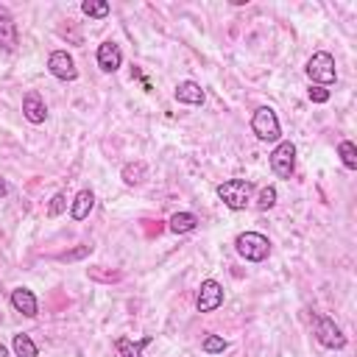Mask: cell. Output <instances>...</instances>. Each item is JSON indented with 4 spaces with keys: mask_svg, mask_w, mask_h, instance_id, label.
Wrapping results in <instances>:
<instances>
[{
    "mask_svg": "<svg viewBox=\"0 0 357 357\" xmlns=\"http://www.w3.org/2000/svg\"><path fill=\"white\" fill-rule=\"evenodd\" d=\"M304 73H307V78H310L315 86H329V84H335V78H337L335 56L326 53V50L312 53L310 61H307V67H304Z\"/></svg>",
    "mask_w": 357,
    "mask_h": 357,
    "instance_id": "1",
    "label": "cell"
},
{
    "mask_svg": "<svg viewBox=\"0 0 357 357\" xmlns=\"http://www.w3.org/2000/svg\"><path fill=\"white\" fill-rule=\"evenodd\" d=\"M234 248L245 262H262L271 254V240L259 231H243L234 237Z\"/></svg>",
    "mask_w": 357,
    "mask_h": 357,
    "instance_id": "2",
    "label": "cell"
},
{
    "mask_svg": "<svg viewBox=\"0 0 357 357\" xmlns=\"http://www.w3.org/2000/svg\"><path fill=\"white\" fill-rule=\"evenodd\" d=\"M218 198H220L229 209L240 212V209H245L248 201H251V184H248L245 178H226V181L218 184Z\"/></svg>",
    "mask_w": 357,
    "mask_h": 357,
    "instance_id": "3",
    "label": "cell"
},
{
    "mask_svg": "<svg viewBox=\"0 0 357 357\" xmlns=\"http://www.w3.org/2000/svg\"><path fill=\"white\" fill-rule=\"evenodd\" d=\"M251 131L257 134L259 142H279L282 137V128H279V117L271 106H259L254 114H251Z\"/></svg>",
    "mask_w": 357,
    "mask_h": 357,
    "instance_id": "4",
    "label": "cell"
},
{
    "mask_svg": "<svg viewBox=\"0 0 357 357\" xmlns=\"http://www.w3.org/2000/svg\"><path fill=\"white\" fill-rule=\"evenodd\" d=\"M271 170L279 178H290L296 170V145L290 139H279L276 148L271 151Z\"/></svg>",
    "mask_w": 357,
    "mask_h": 357,
    "instance_id": "5",
    "label": "cell"
},
{
    "mask_svg": "<svg viewBox=\"0 0 357 357\" xmlns=\"http://www.w3.org/2000/svg\"><path fill=\"white\" fill-rule=\"evenodd\" d=\"M312 321H315V337L321 346H326V349H343L346 346L343 329L329 315H312Z\"/></svg>",
    "mask_w": 357,
    "mask_h": 357,
    "instance_id": "6",
    "label": "cell"
},
{
    "mask_svg": "<svg viewBox=\"0 0 357 357\" xmlns=\"http://www.w3.org/2000/svg\"><path fill=\"white\" fill-rule=\"evenodd\" d=\"M220 304H223V284L218 279H204L198 287V298H195L198 312H215Z\"/></svg>",
    "mask_w": 357,
    "mask_h": 357,
    "instance_id": "7",
    "label": "cell"
},
{
    "mask_svg": "<svg viewBox=\"0 0 357 357\" xmlns=\"http://www.w3.org/2000/svg\"><path fill=\"white\" fill-rule=\"evenodd\" d=\"M47 73L59 81H75L78 78V67L67 50H53L47 56Z\"/></svg>",
    "mask_w": 357,
    "mask_h": 357,
    "instance_id": "8",
    "label": "cell"
},
{
    "mask_svg": "<svg viewBox=\"0 0 357 357\" xmlns=\"http://www.w3.org/2000/svg\"><path fill=\"white\" fill-rule=\"evenodd\" d=\"M20 45V33H17V22L11 17V11L6 6H0V47L6 53H14Z\"/></svg>",
    "mask_w": 357,
    "mask_h": 357,
    "instance_id": "9",
    "label": "cell"
},
{
    "mask_svg": "<svg viewBox=\"0 0 357 357\" xmlns=\"http://www.w3.org/2000/svg\"><path fill=\"white\" fill-rule=\"evenodd\" d=\"M22 117H25L28 123H33V126L45 123L47 106H45V100H42V95H39L36 89H31V92L22 95Z\"/></svg>",
    "mask_w": 357,
    "mask_h": 357,
    "instance_id": "10",
    "label": "cell"
},
{
    "mask_svg": "<svg viewBox=\"0 0 357 357\" xmlns=\"http://www.w3.org/2000/svg\"><path fill=\"white\" fill-rule=\"evenodd\" d=\"M95 59H98V67H100L103 73H114V70H120V64H123V50H120V45H114V42H100Z\"/></svg>",
    "mask_w": 357,
    "mask_h": 357,
    "instance_id": "11",
    "label": "cell"
},
{
    "mask_svg": "<svg viewBox=\"0 0 357 357\" xmlns=\"http://www.w3.org/2000/svg\"><path fill=\"white\" fill-rule=\"evenodd\" d=\"M11 307L25 318H33L39 312V301H36L33 290H28V287H14L11 290Z\"/></svg>",
    "mask_w": 357,
    "mask_h": 357,
    "instance_id": "12",
    "label": "cell"
},
{
    "mask_svg": "<svg viewBox=\"0 0 357 357\" xmlns=\"http://www.w3.org/2000/svg\"><path fill=\"white\" fill-rule=\"evenodd\" d=\"M92 206H95V192H92L89 187H84V190H78L75 198L70 201V218H73V220H86L89 212H92Z\"/></svg>",
    "mask_w": 357,
    "mask_h": 357,
    "instance_id": "13",
    "label": "cell"
},
{
    "mask_svg": "<svg viewBox=\"0 0 357 357\" xmlns=\"http://www.w3.org/2000/svg\"><path fill=\"white\" fill-rule=\"evenodd\" d=\"M173 98H176L178 103H187V106H201V103H204V89H201V84H195V81H178Z\"/></svg>",
    "mask_w": 357,
    "mask_h": 357,
    "instance_id": "14",
    "label": "cell"
},
{
    "mask_svg": "<svg viewBox=\"0 0 357 357\" xmlns=\"http://www.w3.org/2000/svg\"><path fill=\"white\" fill-rule=\"evenodd\" d=\"M153 337H142V340H131V337H117L114 340V349L120 357H142L145 346H151Z\"/></svg>",
    "mask_w": 357,
    "mask_h": 357,
    "instance_id": "15",
    "label": "cell"
},
{
    "mask_svg": "<svg viewBox=\"0 0 357 357\" xmlns=\"http://www.w3.org/2000/svg\"><path fill=\"white\" fill-rule=\"evenodd\" d=\"M145 176H148V167H145V162H128V165H123V170H120V178L128 184V187H137V184H142L145 181Z\"/></svg>",
    "mask_w": 357,
    "mask_h": 357,
    "instance_id": "16",
    "label": "cell"
},
{
    "mask_svg": "<svg viewBox=\"0 0 357 357\" xmlns=\"http://www.w3.org/2000/svg\"><path fill=\"white\" fill-rule=\"evenodd\" d=\"M167 226H170L173 234H187V231H192V229L198 226V218H195L192 212H176Z\"/></svg>",
    "mask_w": 357,
    "mask_h": 357,
    "instance_id": "17",
    "label": "cell"
},
{
    "mask_svg": "<svg viewBox=\"0 0 357 357\" xmlns=\"http://www.w3.org/2000/svg\"><path fill=\"white\" fill-rule=\"evenodd\" d=\"M11 349H14V354H17V357H36V354H39V351H36V343H33V340H31L25 332L14 335Z\"/></svg>",
    "mask_w": 357,
    "mask_h": 357,
    "instance_id": "18",
    "label": "cell"
},
{
    "mask_svg": "<svg viewBox=\"0 0 357 357\" xmlns=\"http://www.w3.org/2000/svg\"><path fill=\"white\" fill-rule=\"evenodd\" d=\"M337 156H340V162H343L349 170H357V148H354L351 139H340V142H337Z\"/></svg>",
    "mask_w": 357,
    "mask_h": 357,
    "instance_id": "19",
    "label": "cell"
},
{
    "mask_svg": "<svg viewBox=\"0 0 357 357\" xmlns=\"http://www.w3.org/2000/svg\"><path fill=\"white\" fill-rule=\"evenodd\" d=\"M81 11L86 17H92V20H103L109 14V3L106 0H84L81 3Z\"/></svg>",
    "mask_w": 357,
    "mask_h": 357,
    "instance_id": "20",
    "label": "cell"
},
{
    "mask_svg": "<svg viewBox=\"0 0 357 357\" xmlns=\"http://www.w3.org/2000/svg\"><path fill=\"white\" fill-rule=\"evenodd\" d=\"M226 346H229V340H226L223 335H206V337L201 340V349H204L206 354H223Z\"/></svg>",
    "mask_w": 357,
    "mask_h": 357,
    "instance_id": "21",
    "label": "cell"
},
{
    "mask_svg": "<svg viewBox=\"0 0 357 357\" xmlns=\"http://www.w3.org/2000/svg\"><path fill=\"white\" fill-rule=\"evenodd\" d=\"M276 198H279V192H276L273 184L262 187V190H259V198H257V209H271V206L276 204Z\"/></svg>",
    "mask_w": 357,
    "mask_h": 357,
    "instance_id": "22",
    "label": "cell"
},
{
    "mask_svg": "<svg viewBox=\"0 0 357 357\" xmlns=\"http://www.w3.org/2000/svg\"><path fill=\"white\" fill-rule=\"evenodd\" d=\"M67 192H56L53 198H50V204H47V218H59L61 212H67Z\"/></svg>",
    "mask_w": 357,
    "mask_h": 357,
    "instance_id": "23",
    "label": "cell"
},
{
    "mask_svg": "<svg viewBox=\"0 0 357 357\" xmlns=\"http://www.w3.org/2000/svg\"><path fill=\"white\" fill-rule=\"evenodd\" d=\"M307 98H310L312 103H326V100H329V89H326V86H310V89H307Z\"/></svg>",
    "mask_w": 357,
    "mask_h": 357,
    "instance_id": "24",
    "label": "cell"
},
{
    "mask_svg": "<svg viewBox=\"0 0 357 357\" xmlns=\"http://www.w3.org/2000/svg\"><path fill=\"white\" fill-rule=\"evenodd\" d=\"M3 195H8V181L0 176V198H3Z\"/></svg>",
    "mask_w": 357,
    "mask_h": 357,
    "instance_id": "25",
    "label": "cell"
},
{
    "mask_svg": "<svg viewBox=\"0 0 357 357\" xmlns=\"http://www.w3.org/2000/svg\"><path fill=\"white\" fill-rule=\"evenodd\" d=\"M0 357H8V349H6L3 343H0Z\"/></svg>",
    "mask_w": 357,
    "mask_h": 357,
    "instance_id": "26",
    "label": "cell"
}]
</instances>
